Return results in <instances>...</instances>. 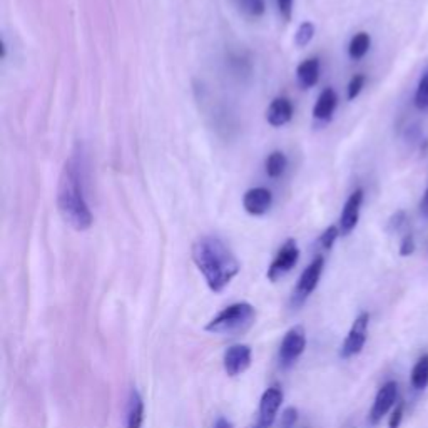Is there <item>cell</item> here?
Wrapping results in <instances>:
<instances>
[{
  "label": "cell",
  "mask_w": 428,
  "mask_h": 428,
  "mask_svg": "<svg viewBox=\"0 0 428 428\" xmlns=\"http://www.w3.org/2000/svg\"><path fill=\"white\" fill-rule=\"evenodd\" d=\"M82 163L72 156L64 164L57 189V207L62 219L72 230L87 231L92 226V213L84 191Z\"/></svg>",
  "instance_id": "obj_1"
},
{
  "label": "cell",
  "mask_w": 428,
  "mask_h": 428,
  "mask_svg": "<svg viewBox=\"0 0 428 428\" xmlns=\"http://www.w3.org/2000/svg\"><path fill=\"white\" fill-rule=\"evenodd\" d=\"M298 420V412L296 408H286L281 415V422H279V428H295V423Z\"/></svg>",
  "instance_id": "obj_26"
},
{
  "label": "cell",
  "mask_w": 428,
  "mask_h": 428,
  "mask_svg": "<svg viewBox=\"0 0 428 428\" xmlns=\"http://www.w3.org/2000/svg\"><path fill=\"white\" fill-rule=\"evenodd\" d=\"M144 420V401L135 390L131 393L129 413H127V428H141Z\"/></svg>",
  "instance_id": "obj_16"
},
{
  "label": "cell",
  "mask_w": 428,
  "mask_h": 428,
  "mask_svg": "<svg viewBox=\"0 0 428 428\" xmlns=\"http://www.w3.org/2000/svg\"><path fill=\"white\" fill-rule=\"evenodd\" d=\"M405 221H406L405 211H397V213L393 214L392 218H390V221H388V230L392 231V233L400 231L401 228H404Z\"/></svg>",
  "instance_id": "obj_28"
},
{
  "label": "cell",
  "mask_w": 428,
  "mask_h": 428,
  "mask_svg": "<svg viewBox=\"0 0 428 428\" xmlns=\"http://www.w3.org/2000/svg\"><path fill=\"white\" fill-rule=\"evenodd\" d=\"M296 78H298L300 86L303 89L313 87L320 79V61L316 57L307 59L296 69Z\"/></svg>",
  "instance_id": "obj_15"
},
{
  "label": "cell",
  "mask_w": 428,
  "mask_h": 428,
  "mask_svg": "<svg viewBox=\"0 0 428 428\" xmlns=\"http://www.w3.org/2000/svg\"><path fill=\"white\" fill-rule=\"evenodd\" d=\"M368 325H370V315L367 311L360 313L357 320L351 325L348 334H346L345 341H343L340 357L348 360L351 357H357L362 353L363 346H365L368 338Z\"/></svg>",
  "instance_id": "obj_4"
},
{
  "label": "cell",
  "mask_w": 428,
  "mask_h": 428,
  "mask_svg": "<svg viewBox=\"0 0 428 428\" xmlns=\"http://www.w3.org/2000/svg\"><path fill=\"white\" fill-rule=\"evenodd\" d=\"M307 348V333L303 326H293L283 338L281 346H279V363L283 367H290L302 357V353Z\"/></svg>",
  "instance_id": "obj_6"
},
{
  "label": "cell",
  "mask_w": 428,
  "mask_h": 428,
  "mask_svg": "<svg viewBox=\"0 0 428 428\" xmlns=\"http://www.w3.org/2000/svg\"><path fill=\"white\" fill-rule=\"evenodd\" d=\"M224 371L228 376H238L251 367V348L248 345H233L223 358Z\"/></svg>",
  "instance_id": "obj_10"
},
{
  "label": "cell",
  "mask_w": 428,
  "mask_h": 428,
  "mask_svg": "<svg viewBox=\"0 0 428 428\" xmlns=\"http://www.w3.org/2000/svg\"><path fill=\"white\" fill-rule=\"evenodd\" d=\"M338 236H340V230H338L337 226L326 228V230L323 231V235L320 236V246L323 249H326V251H330V249L333 248L334 241H337Z\"/></svg>",
  "instance_id": "obj_24"
},
{
  "label": "cell",
  "mask_w": 428,
  "mask_h": 428,
  "mask_svg": "<svg viewBox=\"0 0 428 428\" xmlns=\"http://www.w3.org/2000/svg\"><path fill=\"white\" fill-rule=\"evenodd\" d=\"M273 205V194L266 188H253L246 191L243 198V206L246 213L251 216H263Z\"/></svg>",
  "instance_id": "obj_12"
},
{
  "label": "cell",
  "mask_w": 428,
  "mask_h": 428,
  "mask_svg": "<svg viewBox=\"0 0 428 428\" xmlns=\"http://www.w3.org/2000/svg\"><path fill=\"white\" fill-rule=\"evenodd\" d=\"M371 39L367 32H358L357 36L353 37L348 45V54L353 61H360L367 56V52L370 50Z\"/></svg>",
  "instance_id": "obj_19"
},
{
  "label": "cell",
  "mask_w": 428,
  "mask_h": 428,
  "mask_svg": "<svg viewBox=\"0 0 428 428\" xmlns=\"http://www.w3.org/2000/svg\"><path fill=\"white\" fill-rule=\"evenodd\" d=\"M283 401V392L279 387H271L263 393L260 401V418L256 428H270L276 420L279 406Z\"/></svg>",
  "instance_id": "obj_9"
},
{
  "label": "cell",
  "mask_w": 428,
  "mask_h": 428,
  "mask_svg": "<svg viewBox=\"0 0 428 428\" xmlns=\"http://www.w3.org/2000/svg\"><path fill=\"white\" fill-rule=\"evenodd\" d=\"M365 82H367V78L363 74H357L353 75L348 84V92H346V96H348L350 101L357 99V97L360 96V92H362V89L365 87Z\"/></svg>",
  "instance_id": "obj_23"
},
{
  "label": "cell",
  "mask_w": 428,
  "mask_h": 428,
  "mask_svg": "<svg viewBox=\"0 0 428 428\" xmlns=\"http://www.w3.org/2000/svg\"><path fill=\"white\" fill-rule=\"evenodd\" d=\"M412 385L415 390H425L428 387V353L422 355L412 370Z\"/></svg>",
  "instance_id": "obj_18"
},
{
  "label": "cell",
  "mask_w": 428,
  "mask_h": 428,
  "mask_svg": "<svg viewBox=\"0 0 428 428\" xmlns=\"http://www.w3.org/2000/svg\"><path fill=\"white\" fill-rule=\"evenodd\" d=\"M213 428H233V425H231V422H228L226 418H223V417H219L218 420H216V423H214V427Z\"/></svg>",
  "instance_id": "obj_31"
},
{
  "label": "cell",
  "mask_w": 428,
  "mask_h": 428,
  "mask_svg": "<svg viewBox=\"0 0 428 428\" xmlns=\"http://www.w3.org/2000/svg\"><path fill=\"white\" fill-rule=\"evenodd\" d=\"M323 268H325V258L318 256L311 261V265L303 271L302 276L298 279V285H296L293 291V298H291L293 307L303 304L308 300V296L315 291L318 281H320L321 278V273H323Z\"/></svg>",
  "instance_id": "obj_5"
},
{
  "label": "cell",
  "mask_w": 428,
  "mask_h": 428,
  "mask_svg": "<svg viewBox=\"0 0 428 428\" xmlns=\"http://www.w3.org/2000/svg\"><path fill=\"white\" fill-rule=\"evenodd\" d=\"M300 258V249L295 239H288L285 244L279 248L276 256L268 268V279L270 281H278L285 274L290 273L295 268Z\"/></svg>",
  "instance_id": "obj_7"
},
{
  "label": "cell",
  "mask_w": 428,
  "mask_h": 428,
  "mask_svg": "<svg viewBox=\"0 0 428 428\" xmlns=\"http://www.w3.org/2000/svg\"><path fill=\"white\" fill-rule=\"evenodd\" d=\"M337 104H338V97L334 94L332 87H326L325 91H321L315 108H313V117H315V121L328 122L332 119L334 109H337Z\"/></svg>",
  "instance_id": "obj_14"
},
{
  "label": "cell",
  "mask_w": 428,
  "mask_h": 428,
  "mask_svg": "<svg viewBox=\"0 0 428 428\" xmlns=\"http://www.w3.org/2000/svg\"><path fill=\"white\" fill-rule=\"evenodd\" d=\"M415 108L418 111H428V71L418 82L417 92H415Z\"/></svg>",
  "instance_id": "obj_20"
},
{
  "label": "cell",
  "mask_w": 428,
  "mask_h": 428,
  "mask_svg": "<svg viewBox=\"0 0 428 428\" xmlns=\"http://www.w3.org/2000/svg\"><path fill=\"white\" fill-rule=\"evenodd\" d=\"M404 412H405V404L404 401H400V404L395 405V410H393L392 415H390L388 428H400V423L404 420Z\"/></svg>",
  "instance_id": "obj_25"
},
{
  "label": "cell",
  "mask_w": 428,
  "mask_h": 428,
  "mask_svg": "<svg viewBox=\"0 0 428 428\" xmlns=\"http://www.w3.org/2000/svg\"><path fill=\"white\" fill-rule=\"evenodd\" d=\"M415 253V238L412 233H408V235L404 236V239H401L400 243V256H412Z\"/></svg>",
  "instance_id": "obj_27"
},
{
  "label": "cell",
  "mask_w": 428,
  "mask_h": 428,
  "mask_svg": "<svg viewBox=\"0 0 428 428\" xmlns=\"http://www.w3.org/2000/svg\"><path fill=\"white\" fill-rule=\"evenodd\" d=\"M398 397V383L397 381H387V383L383 385L378 390V393H376L375 401H373V406L370 410V423L371 425H376V423L381 422V418L387 415L390 410L395 406Z\"/></svg>",
  "instance_id": "obj_8"
},
{
  "label": "cell",
  "mask_w": 428,
  "mask_h": 428,
  "mask_svg": "<svg viewBox=\"0 0 428 428\" xmlns=\"http://www.w3.org/2000/svg\"><path fill=\"white\" fill-rule=\"evenodd\" d=\"M193 260L214 293L230 285L241 268L231 249L216 236H202L193 244Z\"/></svg>",
  "instance_id": "obj_2"
},
{
  "label": "cell",
  "mask_w": 428,
  "mask_h": 428,
  "mask_svg": "<svg viewBox=\"0 0 428 428\" xmlns=\"http://www.w3.org/2000/svg\"><path fill=\"white\" fill-rule=\"evenodd\" d=\"M278 10L281 14L283 19L291 20V14H293V0H276Z\"/></svg>",
  "instance_id": "obj_29"
},
{
  "label": "cell",
  "mask_w": 428,
  "mask_h": 428,
  "mask_svg": "<svg viewBox=\"0 0 428 428\" xmlns=\"http://www.w3.org/2000/svg\"><path fill=\"white\" fill-rule=\"evenodd\" d=\"M254 318H256V309L253 304L246 302L230 304L206 325V332L214 334L243 333L254 323Z\"/></svg>",
  "instance_id": "obj_3"
},
{
  "label": "cell",
  "mask_w": 428,
  "mask_h": 428,
  "mask_svg": "<svg viewBox=\"0 0 428 428\" xmlns=\"http://www.w3.org/2000/svg\"><path fill=\"white\" fill-rule=\"evenodd\" d=\"M420 214L423 218L428 219V188L425 191V194H423L422 201H420Z\"/></svg>",
  "instance_id": "obj_30"
},
{
  "label": "cell",
  "mask_w": 428,
  "mask_h": 428,
  "mask_svg": "<svg viewBox=\"0 0 428 428\" xmlns=\"http://www.w3.org/2000/svg\"><path fill=\"white\" fill-rule=\"evenodd\" d=\"M286 166H288V159L281 151L271 152L268 158H266V163H265L266 175H268L270 177H273V179H278L279 176H283V172L286 171Z\"/></svg>",
  "instance_id": "obj_17"
},
{
  "label": "cell",
  "mask_w": 428,
  "mask_h": 428,
  "mask_svg": "<svg viewBox=\"0 0 428 428\" xmlns=\"http://www.w3.org/2000/svg\"><path fill=\"white\" fill-rule=\"evenodd\" d=\"M363 198H365L363 189H357L350 194L348 199H346L340 218V233L343 236L350 235V233L357 228L360 219V209H362L363 205Z\"/></svg>",
  "instance_id": "obj_11"
},
{
  "label": "cell",
  "mask_w": 428,
  "mask_h": 428,
  "mask_svg": "<svg viewBox=\"0 0 428 428\" xmlns=\"http://www.w3.org/2000/svg\"><path fill=\"white\" fill-rule=\"evenodd\" d=\"M291 117H293V104L286 97H276L270 104L268 111H266V121L273 127H281L288 124Z\"/></svg>",
  "instance_id": "obj_13"
},
{
  "label": "cell",
  "mask_w": 428,
  "mask_h": 428,
  "mask_svg": "<svg viewBox=\"0 0 428 428\" xmlns=\"http://www.w3.org/2000/svg\"><path fill=\"white\" fill-rule=\"evenodd\" d=\"M239 6L248 15L261 17L265 14V2L263 0H239Z\"/></svg>",
  "instance_id": "obj_22"
},
{
  "label": "cell",
  "mask_w": 428,
  "mask_h": 428,
  "mask_svg": "<svg viewBox=\"0 0 428 428\" xmlns=\"http://www.w3.org/2000/svg\"><path fill=\"white\" fill-rule=\"evenodd\" d=\"M313 37H315V25L307 20V22L300 24L298 31L295 34V44L298 47H307L309 42L313 40Z\"/></svg>",
  "instance_id": "obj_21"
}]
</instances>
